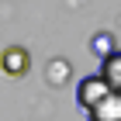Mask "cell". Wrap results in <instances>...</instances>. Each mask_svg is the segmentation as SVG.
Returning a JSON list of instances; mask_svg holds the SVG:
<instances>
[{
    "label": "cell",
    "instance_id": "cell-3",
    "mask_svg": "<svg viewBox=\"0 0 121 121\" xmlns=\"http://www.w3.org/2000/svg\"><path fill=\"white\" fill-rule=\"evenodd\" d=\"M86 114H90V121H121V93H107Z\"/></svg>",
    "mask_w": 121,
    "mask_h": 121
},
{
    "label": "cell",
    "instance_id": "cell-5",
    "mask_svg": "<svg viewBox=\"0 0 121 121\" xmlns=\"http://www.w3.org/2000/svg\"><path fill=\"white\" fill-rule=\"evenodd\" d=\"M90 52H93V56L104 62L107 56H114V38L107 35V31H97V35L90 38Z\"/></svg>",
    "mask_w": 121,
    "mask_h": 121
},
{
    "label": "cell",
    "instance_id": "cell-2",
    "mask_svg": "<svg viewBox=\"0 0 121 121\" xmlns=\"http://www.w3.org/2000/svg\"><path fill=\"white\" fill-rule=\"evenodd\" d=\"M0 69L7 76H24L31 69V56H28V48H21V45H7L4 52H0Z\"/></svg>",
    "mask_w": 121,
    "mask_h": 121
},
{
    "label": "cell",
    "instance_id": "cell-1",
    "mask_svg": "<svg viewBox=\"0 0 121 121\" xmlns=\"http://www.w3.org/2000/svg\"><path fill=\"white\" fill-rule=\"evenodd\" d=\"M107 93H111V90H107V83H104L97 73H93V76H83V80L76 83V104H80L83 111H90L93 104H100Z\"/></svg>",
    "mask_w": 121,
    "mask_h": 121
},
{
    "label": "cell",
    "instance_id": "cell-6",
    "mask_svg": "<svg viewBox=\"0 0 121 121\" xmlns=\"http://www.w3.org/2000/svg\"><path fill=\"white\" fill-rule=\"evenodd\" d=\"M66 76H69V62L56 59V62H52V69H48V80H52V83H62Z\"/></svg>",
    "mask_w": 121,
    "mask_h": 121
},
{
    "label": "cell",
    "instance_id": "cell-4",
    "mask_svg": "<svg viewBox=\"0 0 121 121\" xmlns=\"http://www.w3.org/2000/svg\"><path fill=\"white\" fill-rule=\"evenodd\" d=\"M97 76L107 83V90H111V93H121V52H114V56L104 59Z\"/></svg>",
    "mask_w": 121,
    "mask_h": 121
}]
</instances>
